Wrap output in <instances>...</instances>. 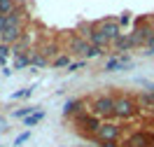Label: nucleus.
<instances>
[{
  "label": "nucleus",
  "mask_w": 154,
  "mask_h": 147,
  "mask_svg": "<svg viewBox=\"0 0 154 147\" xmlns=\"http://www.w3.org/2000/svg\"><path fill=\"white\" fill-rule=\"evenodd\" d=\"M91 115L98 119H107V117H115V98L112 96H96L91 100Z\"/></svg>",
  "instance_id": "1"
},
{
  "label": "nucleus",
  "mask_w": 154,
  "mask_h": 147,
  "mask_svg": "<svg viewBox=\"0 0 154 147\" xmlns=\"http://www.w3.org/2000/svg\"><path fill=\"white\" fill-rule=\"evenodd\" d=\"M138 110H140V105H138L135 98H131V96L115 98V117L117 119H131L138 115Z\"/></svg>",
  "instance_id": "2"
},
{
  "label": "nucleus",
  "mask_w": 154,
  "mask_h": 147,
  "mask_svg": "<svg viewBox=\"0 0 154 147\" xmlns=\"http://www.w3.org/2000/svg\"><path fill=\"white\" fill-rule=\"evenodd\" d=\"M96 140H100V142H117L119 138H122V126L119 124H112V121H103V126L98 128Z\"/></svg>",
  "instance_id": "3"
},
{
  "label": "nucleus",
  "mask_w": 154,
  "mask_h": 147,
  "mask_svg": "<svg viewBox=\"0 0 154 147\" xmlns=\"http://www.w3.org/2000/svg\"><path fill=\"white\" fill-rule=\"evenodd\" d=\"M23 38V23H14V26H5V30L0 33V42L2 44H17Z\"/></svg>",
  "instance_id": "4"
},
{
  "label": "nucleus",
  "mask_w": 154,
  "mask_h": 147,
  "mask_svg": "<svg viewBox=\"0 0 154 147\" xmlns=\"http://www.w3.org/2000/svg\"><path fill=\"white\" fill-rule=\"evenodd\" d=\"M75 121H77L82 128H87V133H91V136H96L98 128L103 126V121H100L98 117H94L91 112H89V115H87V112H79V115L75 117Z\"/></svg>",
  "instance_id": "5"
},
{
  "label": "nucleus",
  "mask_w": 154,
  "mask_h": 147,
  "mask_svg": "<svg viewBox=\"0 0 154 147\" xmlns=\"http://www.w3.org/2000/svg\"><path fill=\"white\" fill-rule=\"evenodd\" d=\"M98 26H100V30L107 35V40H110V42H115L117 38H122V35H124V33H122V26H119V21H117V19L98 21Z\"/></svg>",
  "instance_id": "6"
},
{
  "label": "nucleus",
  "mask_w": 154,
  "mask_h": 147,
  "mask_svg": "<svg viewBox=\"0 0 154 147\" xmlns=\"http://www.w3.org/2000/svg\"><path fill=\"white\" fill-rule=\"evenodd\" d=\"M68 47H70V51H72V54H77V56H87L89 51H91V42H89V40H84L82 35H72V38H70V42H68Z\"/></svg>",
  "instance_id": "7"
},
{
  "label": "nucleus",
  "mask_w": 154,
  "mask_h": 147,
  "mask_svg": "<svg viewBox=\"0 0 154 147\" xmlns=\"http://www.w3.org/2000/svg\"><path fill=\"white\" fill-rule=\"evenodd\" d=\"M131 38H133L135 47H138V44H149V40L154 38V28L152 26H140V28H135L133 33H131Z\"/></svg>",
  "instance_id": "8"
},
{
  "label": "nucleus",
  "mask_w": 154,
  "mask_h": 147,
  "mask_svg": "<svg viewBox=\"0 0 154 147\" xmlns=\"http://www.w3.org/2000/svg\"><path fill=\"white\" fill-rule=\"evenodd\" d=\"M149 142H154V136L149 133H131L126 138V147H152Z\"/></svg>",
  "instance_id": "9"
},
{
  "label": "nucleus",
  "mask_w": 154,
  "mask_h": 147,
  "mask_svg": "<svg viewBox=\"0 0 154 147\" xmlns=\"http://www.w3.org/2000/svg\"><path fill=\"white\" fill-rule=\"evenodd\" d=\"M79 112H84V100H79V98L68 100L66 105H63V115H66V117H77Z\"/></svg>",
  "instance_id": "10"
},
{
  "label": "nucleus",
  "mask_w": 154,
  "mask_h": 147,
  "mask_svg": "<svg viewBox=\"0 0 154 147\" xmlns=\"http://www.w3.org/2000/svg\"><path fill=\"white\" fill-rule=\"evenodd\" d=\"M128 66H131L128 59H110L103 70H105V72H119V70H126Z\"/></svg>",
  "instance_id": "11"
},
{
  "label": "nucleus",
  "mask_w": 154,
  "mask_h": 147,
  "mask_svg": "<svg viewBox=\"0 0 154 147\" xmlns=\"http://www.w3.org/2000/svg\"><path fill=\"white\" fill-rule=\"evenodd\" d=\"M135 100H138L140 110H145V112H147L149 108H154V91H149V89H147V91H143V93L135 98Z\"/></svg>",
  "instance_id": "12"
},
{
  "label": "nucleus",
  "mask_w": 154,
  "mask_h": 147,
  "mask_svg": "<svg viewBox=\"0 0 154 147\" xmlns=\"http://www.w3.org/2000/svg\"><path fill=\"white\" fill-rule=\"evenodd\" d=\"M112 44H115L119 51H128L131 47H135V42H133V38H131V33H124V35H122V38H117Z\"/></svg>",
  "instance_id": "13"
},
{
  "label": "nucleus",
  "mask_w": 154,
  "mask_h": 147,
  "mask_svg": "<svg viewBox=\"0 0 154 147\" xmlns=\"http://www.w3.org/2000/svg\"><path fill=\"white\" fill-rule=\"evenodd\" d=\"M17 5H19V0H0V17H10L17 10Z\"/></svg>",
  "instance_id": "14"
},
{
  "label": "nucleus",
  "mask_w": 154,
  "mask_h": 147,
  "mask_svg": "<svg viewBox=\"0 0 154 147\" xmlns=\"http://www.w3.org/2000/svg\"><path fill=\"white\" fill-rule=\"evenodd\" d=\"M49 66V59L45 54H30V68H45Z\"/></svg>",
  "instance_id": "15"
},
{
  "label": "nucleus",
  "mask_w": 154,
  "mask_h": 147,
  "mask_svg": "<svg viewBox=\"0 0 154 147\" xmlns=\"http://www.w3.org/2000/svg\"><path fill=\"white\" fill-rule=\"evenodd\" d=\"M30 66V54H21V56H17V61H14V70H23Z\"/></svg>",
  "instance_id": "16"
},
{
  "label": "nucleus",
  "mask_w": 154,
  "mask_h": 147,
  "mask_svg": "<svg viewBox=\"0 0 154 147\" xmlns=\"http://www.w3.org/2000/svg\"><path fill=\"white\" fill-rule=\"evenodd\" d=\"M51 66H54V68H66V66H70V56H68V54H61V56H56V59L51 61Z\"/></svg>",
  "instance_id": "17"
},
{
  "label": "nucleus",
  "mask_w": 154,
  "mask_h": 147,
  "mask_svg": "<svg viewBox=\"0 0 154 147\" xmlns=\"http://www.w3.org/2000/svg\"><path fill=\"white\" fill-rule=\"evenodd\" d=\"M42 117H45V112H33V115H30V117H26V121H23V124H26V126H35V124H40V121H42Z\"/></svg>",
  "instance_id": "18"
},
{
  "label": "nucleus",
  "mask_w": 154,
  "mask_h": 147,
  "mask_svg": "<svg viewBox=\"0 0 154 147\" xmlns=\"http://www.w3.org/2000/svg\"><path fill=\"white\" fill-rule=\"evenodd\" d=\"M33 89H35V87H26V89H21V91H14V93H12V100H19V98H28L30 93H33Z\"/></svg>",
  "instance_id": "19"
},
{
  "label": "nucleus",
  "mask_w": 154,
  "mask_h": 147,
  "mask_svg": "<svg viewBox=\"0 0 154 147\" xmlns=\"http://www.w3.org/2000/svg\"><path fill=\"white\" fill-rule=\"evenodd\" d=\"M26 140H30V131H23V133H19V136L14 138V142H12V145H14V147H19V145H23Z\"/></svg>",
  "instance_id": "20"
},
{
  "label": "nucleus",
  "mask_w": 154,
  "mask_h": 147,
  "mask_svg": "<svg viewBox=\"0 0 154 147\" xmlns=\"http://www.w3.org/2000/svg\"><path fill=\"white\" fill-rule=\"evenodd\" d=\"M33 112H38V108H33V105H30V108H21V110H17V112H14V117H30Z\"/></svg>",
  "instance_id": "21"
},
{
  "label": "nucleus",
  "mask_w": 154,
  "mask_h": 147,
  "mask_svg": "<svg viewBox=\"0 0 154 147\" xmlns=\"http://www.w3.org/2000/svg\"><path fill=\"white\" fill-rule=\"evenodd\" d=\"M103 51H105V47H94V44H91V51L87 54V61H89V59H98V56H103Z\"/></svg>",
  "instance_id": "22"
},
{
  "label": "nucleus",
  "mask_w": 154,
  "mask_h": 147,
  "mask_svg": "<svg viewBox=\"0 0 154 147\" xmlns=\"http://www.w3.org/2000/svg\"><path fill=\"white\" fill-rule=\"evenodd\" d=\"M10 54H12V47H10V44H0V63L7 59Z\"/></svg>",
  "instance_id": "23"
},
{
  "label": "nucleus",
  "mask_w": 154,
  "mask_h": 147,
  "mask_svg": "<svg viewBox=\"0 0 154 147\" xmlns=\"http://www.w3.org/2000/svg\"><path fill=\"white\" fill-rule=\"evenodd\" d=\"M84 66H87V59L79 61V63H70V66H68V72H77V70H82Z\"/></svg>",
  "instance_id": "24"
},
{
  "label": "nucleus",
  "mask_w": 154,
  "mask_h": 147,
  "mask_svg": "<svg viewBox=\"0 0 154 147\" xmlns=\"http://www.w3.org/2000/svg\"><path fill=\"white\" fill-rule=\"evenodd\" d=\"M56 44H51V47H47V49H45V56H47V59H51V56H54V54H56Z\"/></svg>",
  "instance_id": "25"
},
{
  "label": "nucleus",
  "mask_w": 154,
  "mask_h": 147,
  "mask_svg": "<svg viewBox=\"0 0 154 147\" xmlns=\"http://www.w3.org/2000/svg\"><path fill=\"white\" fill-rule=\"evenodd\" d=\"M119 26H126V23H128V21H131V17H128V14H122V17H119Z\"/></svg>",
  "instance_id": "26"
},
{
  "label": "nucleus",
  "mask_w": 154,
  "mask_h": 147,
  "mask_svg": "<svg viewBox=\"0 0 154 147\" xmlns=\"http://www.w3.org/2000/svg\"><path fill=\"white\" fill-rule=\"evenodd\" d=\"M145 54H147V56H149V54H154V38L149 40V44H147V51H145Z\"/></svg>",
  "instance_id": "27"
},
{
  "label": "nucleus",
  "mask_w": 154,
  "mask_h": 147,
  "mask_svg": "<svg viewBox=\"0 0 154 147\" xmlns=\"http://www.w3.org/2000/svg\"><path fill=\"white\" fill-rule=\"evenodd\" d=\"M5 26H7V17H0V33L5 30Z\"/></svg>",
  "instance_id": "28"
},
{
  "label": "nucleus",
  "mask_w": 154,
  "mask_h": 147,
  "mask_svg": "<svg viewBox=\"0 0 154 147\" xmlns=\"http://www.w3.org/2000/svg\"><path fill=\"white\" fill-rule=\"evenodd\" d=\"M147 112H149V115H154V108H149V110H147Z\"/></svg>",
  "instance_id": "29"
},
{
  "label": "nucleus",
  "mask_w": 154,
  "mask_h": 147,
  "mask_svg": "<svg viewBox=\"0 0 154 147\" xmlns=\"http://www.w3.org/2000/svg\"><path fill=\"white\" fill-rule=\"evenodd\" d=\"M0 124H2V117H0Z\"/></svg>",
  "instance_id": "30"
}]
</instances>
